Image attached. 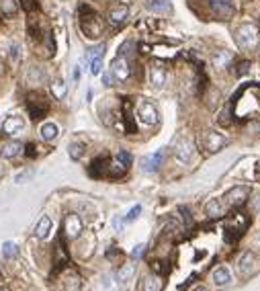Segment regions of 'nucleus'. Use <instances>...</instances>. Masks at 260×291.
<instances>
[{
  "instance_id": "1",
  "label": "nucleus",
  "mask_w": 260,
  "mask_h": 291,
  "mask_svg": "<svg viewBox=\"0 0 260 291\" xmlns=\"http://www.w3.org/2000/svg\"><path fill=\"white\" fill-rule=\"evenodd\" d=\"M78 19H80V29L88 39H97L103 35V21L99 12L90 8L88 4H80L78 8Z\"/></svg>"
},
{
  "instance_id": "2",
  "label": "nucleus",
  "mask_w": 260,
  "mask_h": 291,
  "mask_svg": "<svg viewBox=\"0 0 260 291\" xmlns=\"http://www.w3.org/2000/svg\"><path fill=\"white\" fill-rule=\"evenodd\" d=\"M234 35H236V43H238V47H240V49H246V51L254 49V47L260 43V31H258V27L252 25V23H244V25H240Z\"/></svg>"
},
{
  "instance_id": "3",
  "label": "nucleus",
  "mask_w": 260,
  "mask_h": 291,
  "mask_svg": "<svg viewBox=\"0 0 260 291\" xmlns=\"http://www.w3.org/2000/svg\"><path fill=\"white\" fill-rule=\"evenodd\" d=\"M27 109H29L31 119L39 121L41 117H45V113L49 111L47 96L41 92V90H31L29 94H27Z\"/></svg>"
},
{
  "instance_id": "4",
  "label": "nucleus",
  "mask_w": 260,
  "mask_h": 291,
  "mask_svg": "<svg viewBox=\"0 0 260 291\" xmlns=\"http://www.w3.org/2000/svg\"><path fill=\"white\" fill-rule=\"evenodd\" d=\"M174 156L179 158L181 162L188 164L190 160L195 158V142H193V137L190 135H183L179 137V142H176L174 146Z\"/></svg>"
},
{
  "instance_id": "5",
  "label": "nucleus",
  "mask_w": 260,
  "mask_h": 291,
  "mask_svg": "<svg viewBox=\"0 0 260 291\" xmlns=\"http://www.w3.org/2000/svg\"><path fill=\"white\" fill-rule=\"evenodd\" d=\"M250 199V189L248 187H234L227 195H225V203L227 207H231V209H240V207Z\"/></svg>"
},
{
  "instance_id": "6",
  "label": "nucleus",
  "mask_w": 260,
  "mask_h": 291,
  "mask_svg": "<svg viewBox=\"0 0 260 291\" xmlns=\"http://www.w3.org/2000/svg\"><path fill=\"white\" fill-rule=\"evenodd\" d=\"M138 117L140 121L144 123V125H156L160 115H158V109L154 103H149V101H142L140 107H138Z\"/></svg>"
},
{
  "instance_id": "7",
  "label": "nucleus",
  "mask_w": 260,
  "mask_h": 291,
  "mask_svg": "<svg viewBox=\"0 0 260 291\" xmlns=\"http://www.w3.org/2000/svg\"><path fill=\"white\" fill-rule=\"evenodd\" d=\"M111 74H113L119 82H125V80L131 76L129 64H127V60H125V55H123V53H119L117 58L113 60V64H111Z\"/></svg>"
},
{
  "instance_id": "8",
  "label": "nucleus",
  "mask_w": 260,
  "mask_h": 291,
  "mask_svg": "<svg viewBox=\"0 0 260 291\" xmlns=\"http://www.w3.org/2000/svg\"><path fill=\"white\" fill-rule=\"evenodd\" d=\"M84 226H82V219L76 215V213H68L66 219H64V234L68 238H78Z\"/></svg>"
},
{
  "instance_id": "9",
  "label": "nucleus",
  "mask_w": 260,
  "mask_h": 291,
  "mask_svg": "<svg viewBox=\"0 0 260 291\" xmlns=\"http://www.w3.org/2000/svg\"><path fill=\"white\" fill-rule=\"evenodd\" d=\"M209 4H211L215 15L222 17V19H231L234 17V12H236L234 0H209Z\"/></svg>"
},
{
  "instance_id": "10",
  "label": "nucleus",
  "mask_w": 260,
  "mask_h": 291,
  "mask_svg": "<svg viewBox=\"0 0 260 291\" xmlns=\"http://www.w3.org/2000/svg\"><path fill=\"white\" fill-rule=\"evenodd\" d=\"M225 144H227V137H223L222 133H217V131H207L203 135V148L207 152H217V150H222Z\"/></svg>"
},
{
  "instance_id": "11",
  "label": "nucleus",
  "mask_w": 260,
  "mask_h": 291,
  "mask_svg": "<svg viewBox=\"0 0 260 291\" xmlns=\"http://www.w3.org/2000/svg\"><path fill=\"white\" fill-rule=\"evenodd\" d=\"M90 174L94 178H103V176H109L111 174V160H109V156H101L97 160H92L90 164Z\"/></svg>"
},
{
  "instance_id": "12",
  "label": "nucleus",
  "mask_w": 260,
  "mask_h": 291,
  "mask_svg": "<svg viewBox=\"0 0 260 291\" xmlns=\"http://www.w3.org/2000/svg\"><path fill=\"white\" fill-rule=\"evenodd\" d=\"M166 68H164V64L160 62H154L152 66H149V82L156 86V88H162L164 84H166Z\"/></svg>"
},
{
  "instance_id": "13",
  "label": "nucleus",
  "mask_w": 260,
  "mask_h": 291,
  "mask_svg": "<svg viewBox=\"0 0 260 291\" xmlns=\"http://www.w3.org/2000/svg\"><path fill=\"white\" fill-rule=\"evenodd\" d=\"M2 129H4V133H8V135H17V133H21V131L25 129V119H23L21 115H10V117L2 123Z\"/></svg>"
},
{
  "instance_id": "14",
  "label": "nucleus",
  "mask_w": 260,
  "mask_h": 291,
  "mask_svg": "<svg viewBox=\"0 0 260 291\" xmlns=\"http://www.w3.org/2000/svg\"><path fill=\"white\" fill-rule=\"evenodd\" d=\"M240 273L244 275V277H248L252 271H254V265H256V254L254 252H250V250H246L242 256H240Z\"/></svg>"
},
{
  "instance_id": "15",
  "label": "nucleus",
  "mask_w": 260,
  "mask_h": 291,
  "mask_svg": "<svg viewBox=\"0 0 260 291\" xmlns=\"http://www.w3.org/2000/svg\"><path fill=\"white\" fill-rule=\"evenodd\" d=\"M127 17H129V8L127 6H115V8H111L109 10V21H111V25H123L127 21Z\"/></svg>"
},
{
  "instance_id": "16",
  "label": "nucleus",
  "mask_w": 260,
  "mask_h": 291,
  "mask_svg": "<svg viewBox=\"0 0 260 291\" xmlns=\"http://www.w3.org/2000/svg\"><path fill=\"white\" fill-rule=\"evenodd\" d=\"M162 158H164V150H158V152H154L152 156H146V158L142 160V164H144V170H148V172H154V170H158V166L162 164Z\"/></svg>"
},
{
  "instance_id": "17",
  "label": "nucleus",
  "mask_w": 260,
  "mask_h": 291,
  "mask_svg": "<svg viewBox=\"0 0 260 291\" xmlns=\"http://www.w3.org/2000/svg\"><path fill=\"white\" fill-rule=\"evenodd\" d=\"M49 230H51V219H49V215H43L39 219V224L35 226V238L45 240L49 236Z\"/></svg>"
},
{
  "instance_id": "18",
  "label": "nucleus",
  "mask_w": 260,
  "mask_h": 291,
  "mask_svg": "<svg viewBox=\"0 0 260 291\" xmlns=\"http://www.w3.org/2000/svg\"><path fill=\"white\" fill-rule=\"evenodd\" d=\"M123 119H125V131L127 133H138V125L133 123V113H131V103L125 99V103H123Z\"/></svg>"
},
{
  "instance_id": "19",
  "label": "nucleus",
  "mask_w": 260,
  "mask_h": 291,
  "mask_svg": "<svg viewBox=\"0 0 260 291\" xmlns=\"http://www.w3.org/2000/svg\"><path fill=\"white\" fill-rule=\"evenodd\" d=\"M21 150H23V144L21 142H8V144H4L2 146V152H0V154H2V158H17L19 154H21Z\"/></svg>"
},
{
  "instance_id": "20",
  "label": "nucleus",
  "mask_w": 260,
  "mask_h": 291,
  "mask_svg": "<svg viewBox=\"0 0 260 291\" xmlns=\"http://www.w3.org/2000/svg\"><path fill=\"white\" fill-rule=\"evenodd\" d=\"M39 133H41V137H43L45 142H51V140H56V137H58L60 129H58L56 123H43L41 129H39Z\"/></svg>"
},
{
  "instance_id": "21",
  "label": "nucleus",
  "mask_w": 260,
  "mask_h": 291,
  "mask_svg": "<svg viewBox=\"0 0 260 291\" xmlns=\"http://www.w3.org/2000/svg\"><path fill=\"white\" fill-rule=\"evenodd\" d=\"M229 281H231V275H229V271H227L225 267H220V269L213 271V283H215L217 287H223V285H227Z\"/></svg>"
},
{
  "instance_id": "22",
  "label": "nucleus",
  "mask_w": 260,
  "mask_h": 291,
  "mask_svg": "<svg viewBox=\"0 0 260 291\" xmlns=\"http://www.w3.org/2000/svg\"><path fill=\"white\" fill-rule=\"evenodd\" d=\"M148 8L154 10V12H162V15H168V12H172L170 0H152V2L148 4Z\"/></svg>"
},
{
  "instance_id": "23",
  "label": "nucleus",
  "mask_w": 260,
  "mask_h": 291,
  "mask_svg": "<svg viewBox=\"0 0 260 291\" xmlns=\"http://www.w3.org/2000/svg\"><path fill=\"white\" fill-rule=\"evenodd\" d=\"M231 55L229 51H225V49H222V51H217L215 55H213V66L215 68H227L229 66V62H231Z\"/></svg>"
},
{
  "instance_id": "24",
  "label": "nucleus",
  "mask_w": 260,
  "mask_h": 291,
  "mask_svg": "<svg viewBox=\"0 0 260 291\" xmlns=\"http://www.w3.org/2000/svg\"><path fill=\"white\" fill-rule=\"evenodd\" d=\"M205 211H207L209 217H220V215H223L222 201H220V199H211L207 205H205Z\"/></svg>"
},
{
  "instance_id": "25",
  "label": "nucleus",
  "mask_w": 260,
  "mask_h": 291,
  "mask_svg": "<svg viewBox=\"0 0 260 291\" xmlns=\"http://www.w3.org/2000/svg\"><path fill=\"white\" fill-rule=\"evenodd\" d=\"M142 291H162L160 277H146L142 283Z\"/></svg>"
},
{
  "instance_id": "26",
  "label": "nucleus",
  "mask_w": 260,
  "mask_h": 291,
  "mask_svg": "<svg viewBox=\"0 0 260 291\" xmlns=\"http://www.w3.org/2000/svg\"><path fill=\"white\" fill-rule=\"evenodd\" d=\"M66 92H68V86H66V82H64V80H56V82L51 84V94L56 96L58 101H62V99H64Z\"/></svg>"
},
{
  "instance_id": "27",
  "label": "nucleus",
  "mask_w": 260,
  "mask_h": 291,
  "mask_svg": "<svg viewBox=\"0 0 260 291\" xmlns=\"http://www.w3.org/2000/svg\"><path fill=\"white\" fill-rule=\"evenodd\" d=\"M133 273H135V267H133V265H123V267L119 269V273H117V279H119L121 283H125V281H129L131 277H133Z\"/></svg>"
},
{
  "instance_id": "28",
  "label": "nucleus",
  "mask_w": 260,
  "mask_h": 291,
  "mask_svg": "<svg viewBox=\"0 0 260 291\" xmlns=\"http://www.w3.org/2000/svg\"><path fill=\"white\" fill-rule=\"evenodd\" d=\"M2 254H4V258L17 256V254H19L17 244H15V242H4V244H2Z\"/></svg>"
},
{
  "instance_id": "29",
  "label": "nucleus",
  "mask_w": 260,
  "mask_h": 291,
  "mask_svg": "<svg viewBox=\"0 0 260 291\" xmlns=\"http://www.w3.org/2000/svg\"><path fill=\"white\" fill-rule=\"evenodd\" d=\"M231 70H234V74H236V76H244V74H248V70H250V62H248V60H240L234 68H231Z\"/></svg>"
},
{
  "instance_id": "30",
  "label": "nucleus",
  "mask_w": 260,
  "mask_h": 291,
  "mask_svg": "<svg viewBox=\"0 0 260 291\" xmlns=\"http://www.w3.org/2000/svg\"><path fill=\"white\" fill-rule=\"evenodd\" d=\"M131 154H129V152L127 150H119V154H117V162L121 164V166H125V168H129V166H131Z\"/></svg>"
},
{
  "instance_id": "31",
  "label": "nucleus",
  "mask_w": 260,
  "mask_h": 291,
  "mask_svg": "<svg viewBox=\"0 0 260 291\" xmlns=\"http://www.w3.org/2000/svg\"><path fill=\"white\" fill-rule=\"evenodd\" d=\"M103 70V55H99V58H92L90 60V74L92 76H99Z\"/></svg>"
},
{
  "instance_id": "32",
  "label": "nucleus",
  "mask_w": 260,
  "mask_h": 291,
  "mask_svg": "<svg viewBox=\"0 0 260 291\" xmlns=\"http://www.w3.org/2000/svg\"><path fill=\"white\" fill-rule=\"evenodd\" d=\"M84 144H72L70 146V158H74V160H78V158H82V154H84Z\"/></svg>"
},
{
  "instance_id": "33",
  "label": "nucleus",
  "mask_w": 260,
  "mask_h": 291,
  "mask_svg": "<svg viewBox=\"0 0 260 291\" xmlns=\"http://www.w3.org/2000/svg\"><path fill=\"white\" fill-rule=\"evenodd\" d=\"M21 6L25 8V12H37L39 10V4H37V0H21Z\"/></svg>"
},
{
  "instance_id": "34",
  "label": "nucleus",
  "mask_w": 260,
  "mask_h": 291,
  "mask_svg": "<svg viewBox=\"0 0 260 291\" xmlns=\"http://www.w3.org/2000/svg\"><path fill=\"white\" fill-rule=\"evenodd\" d=\"M99 55H105V45H103V43L97 45V47H90L88 53H86V58L92 60V58H99Z\"/></svg>"
},
{
  "instance_id": "35",
  "label": "nucleus",
  "mask_w": 260,
  "mask_h": 291,
  "mask_svg": "<svg viewBox=\"0 0 260 291\" xmlns=\"http://www.w3.org/2000/svg\"><path fill=\"white\" fill-rule=\"evenodd\" d=\"M140 213H142V205H135L133 209L125 215V221H133V219H138V215H140Z\"/></svg>"
},
{
  "instance_id": "36",
  "label": "nucleus",
  "mask_w": 260,
  "mask_h": 291,
  "mask_svg": "<svg viewBox=\"0 0 260 291\" xmlns=\"http://www.w3.org/2000/svg\"><path fill=\"white\" fill-rule=\"evenodd\" d=\"M144 250H146V246H144V244H138V246H135V248H133V250H131V256H133L135 260H138V258H142Z\"/></svg>"
},
{
  "instance_id": "37",
  "label": "nucleus",
  "mask_w": 260,
  "mask_h": 291,
  "mask_svg": "<svg viewBox=\"0 0 260 291\" xmlns=\"http://www.w3.org/2000/svg\"><path fill=\"white\" fill-rule=\"evenodd\" d=\"M25 148H27V150H25V154L29 156V158H35V156H37V146H35V144H27Z\"/></svg>"
},
{
  "instance_id": "38",
  "label": "nucleus",
  "mask_w": 260,
  "mask_h": 291,
  "mask_svg": "<svg viewBox=\"0 0 260 291\" xmlns=\"http://www.w3.org/2000/svg\"><path fill=\"white\" fill-rule=\"evenodd\" d=\"M179 211L183 213V219H185V224H186V226H190V213H188V209H186V207H181Z\"/></svg>"
},
{
  "instance_id": "39",
  "label": "nucleus",
  "mask_w": 260,
  "mask_h": 291,
  "mask_svg": "<svg viewBox=\"0 0 260 291\" xmlns=\"http://www.w3.org/2000/svg\"><path fill=\"white\" fill-rule=\"evenodd\" d=\"M31 174H33L31 170H25V172H21V174H19V176L15 178V181H17V183H23V181H25V178H29Z\"/></svg>"
},
{
  "instance_id": "40",
  "label": "nucleus",
  "mask_w": 260,
  "mask_h": 291,
  "mask_svg": "<svg viewBox=\"0 0 260 291\" xmlns=\"http://www.w3.org/2000/svg\"><path fill=\"white\" fill-rule=\"evenodd\" d=\"M103 82L107 86H111V74H103Z\"/></svg>"
},
{
  "instance_id": "41",
  "label": "nucleus",
  "mask_w": 260,
  "mask_h": 291,
  "mask_svg": "<svg viewBox=\"0 0 260 291\" xmlns=\"http://www.w3.org/2000/svg\"><path fill=\"white\" fill-rule=\"evenodd\" d=\"M74 80H80V66H78L76 70H74Z\"/></svg>"
},
{
  "instance_id": "42",
  "label": "nucleus",
  "mask_w": 260,
  "mask_h": 291,
  "mask_svg": "<svg viewBox=\"0 0 260 291\" xmlns=\"http://www.w3.org/2000/svg\"><path fill=\"white\" fill-rule=\"evenodd\" d=\"M193 291H207V287H205V285H197Z\"/></svg>"
},
{
  "instance_id": "43",
  "label": "nucleus",
  "mask_w": 260,
  "mask_h": 291,
  "mask_svg": "<svg viewBox=\"0 0 260 291\" xmlns=\"http://www.w3.org/2000/svg\"><path fill=\"white\" fill-rule=\"evenodd\" d=\"M254 203H256V207H260V195L256 197V201H254Z\"/></svg>"
},
{
  "instance_id": "44",
  "label": "nucleus",
  "mask_w": 260,
  "mask_h": 291,
  "mask_svg": "<svg viewBox=\"0 0 260 291\" xmlns=\"http://www.w3.org/2000/svg\"><path fill=\"white\" fill-rule=\"evenodd\" d=\"M0 291H10V289H6V287H0Z\"/></svg>"
},
{
  "instance_id": "45",
  "label": "nucleus",
  "mask_w": 260,
  "mask_h": 291,
  "mask_svg": "<svg viewBox=\"0 0 260 291\" xmlns=\"http://www.w3.org/2000/svg\"><path fill=\"white\" fill-rule=\"evenodd\" d=\"M258 103H260V86H258Z\"/></svg>"
},
{
  "instance_id": "46",
  "label": "nucleus",
  "mask_w": 260,
  "mask_h": 291,
  "mask_svg": "<svg viewBox=\"0 0 260 291\" xmlns=\"http://www.w3.org/2000/svg\"><path fill=\"white\" fill-rule=\"evenodd\" d=\"M258 240H260V236H258Z\"/></svg>"
},
{
  "instance_id": "47",
  "label": "nucleus",
  "mask_w": 260,
  "mask_h": 291,
  "mask_svg": "<svg viewBox=\"0 0 260 291\" xmlns=\"http://www.w3.org/2000/svg\"><path fill=\"white\" fill-rule=\"evenodd\" d=\"M0 279H2V277H0Z\"/></svg>"
}]
</instances>
